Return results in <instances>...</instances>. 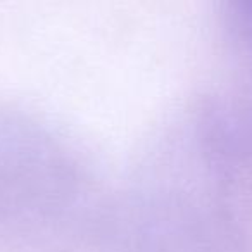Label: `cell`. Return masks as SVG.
<instances>
[{
	"instance_id": "obj_1",
	"label": "cell",
	"mask_w": 252,
	"mask_h": 252,
	"mask_svg": "<svg viewBox=\"0 0 252 252\" xmlns=\"http://www.w3.org/2000/svg\"><path fill=\"white\" fill-rule=\"evenodd\" d=\"M226 7L231 30L252 63V0H226Z\"/></svg>"
}]
</instances>
